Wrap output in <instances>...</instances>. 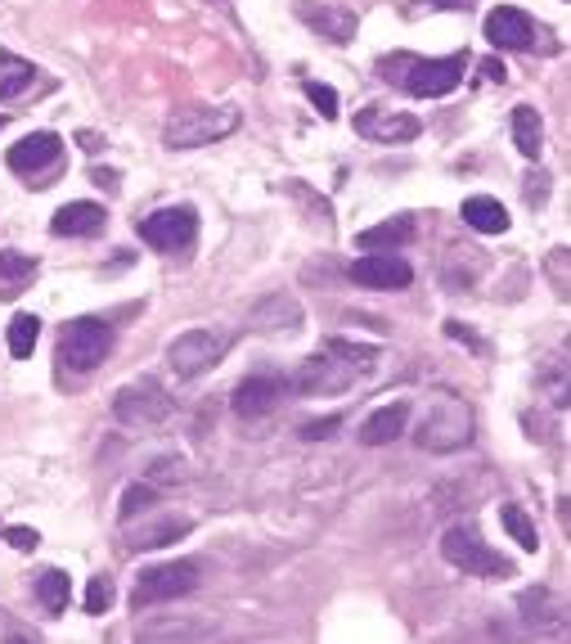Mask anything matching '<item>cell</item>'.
Wrapping results in <instances>:
<instances>
[{"label": "cell", "instance_id": "1", "mask_svg": "<svg viewBox=\"0 0 571 644\" xmlns=\"http://www.w3.org/2000/svg\"><path fill=\"white\" fill-rule=\"evenodd\" d=\"M378 348H360V343H342V338H329V343L307 356L293 374V388L297 393H311V397H337L347 393L365 370H373Z\"/></svg>", "mask_w": 571, "mask_h": 644}, {"label": "cell", "instance_id": "2", "mask_svg": "<svg viewBox=\"0 0 571 644\" xmlns=\"http://www.w3.org/2000/svg\"><path fill=\"white\" fill-rule=\"evenodd\" d=\"M378 72H383L392 86H405V91L418 95V99H441V95H450V91H460L464 72H468V59H464V55H450V59L388 55V59H378Z\"/></svg>", "mask_w": 571, "mask_h": 644}, {"label": "cell", "instance_id": "3", "mask_svg": "<svg viewBox=\"0 0 571 644\" xmlns=\"http://www.w3.org/2000/svg\"><path fill=\"white\" fill-rule=\"evenodd\" d=\"M112 352V329L99 320V316H78L59 329V365L68 374H95Z\"/></svg>", "mask_w": 571, "mask_h": 644}, {"label": "cell", "instance_id": "4", "mask_svg": "<svg viewBox=\"0 0 571 644\" xmlns=\"http://www.w3.org/2000/svg\"><path fill=\"white\" fill-rule=\"evenodd\" d=\"M239 131V113L235 108H180L167 118L163 140L167 149H203L212 140H225Z\"/></svg>", "mask_w": 571, "mask_h": 644}, {"label": "cell", "instance_id": "5", "mask_svg": "<svg viewBox=\"0 0 571 644\" xmlns=\"http://www.w3.org/2000/svg\"><path fill=\"white\" fill-rule=\"evenodd\" d=\"M473 442V410L468 401H460L454 393L437 397L432 410H428V420L418 424V446L424 450H460Z\"/></svg>", "mask_w": 571, "mask_h": 644}, {"label": "cell", "instance_id": "6", "mask_svg": "<svg viewBox=\"0 0 571 644\" xmlns=\"http://www.w3.org/2000/svg\"><path fill=\"white\" fill-rule=\"evenodd\" d=\"M230 343H235L230 329H185L167 348V365L180 378H203L212 365H221V356L230 352Z\"/></svg>", "mask_w": 571, "mask_h": 644}, {"label": "cell", "instance_id": "7", "mask_svg": "<svg viewBox=\"0 0 571 644\" xmlns=\"http://www.w3.org/2000/svg\"><path fill=\"white\" fill-rule=\"evenodd\" d=\"M441 554L460 567V573H473V577H513V563L500 550H490L473 527H450L441 537Z\"/></svg>", "mask_w": 571, "mask_h": 644}, {"label": "cell", "instance_id": "8", "mask_svg": "<svg viewBox=\"0 0 571 644\" xmlns=\"http://www.w3.org/2000/svg\"><path fill=\"white\" fill-rule=\"evenodd\" d=\"M189 590H199V563L194 559H180V563H154L144 567L131 604L135 609H148V604H167V599H185Z\"/></svg>", "mask_w": 571, "mask_h": 644}, {"label": "cell", "instance_id": "9", "mask_svg": "<svg viewBox=\"0 0 571 644\" xmlns=\"http://www.w3.org/2000/svg\"><path fill=\"white\" fill-rule=\"evenodd\" d=\"M171 393L158 384V378H135V384L118 388V397H112V420L122 424H163L171 420Z\"/></svg>", "mask_w": 571, "mask_h": 644}, {"label": "cell", "instance_id": "10", "mask_svg": "<svg viewBox=\"0 0 571 644\" xmlns=\"http://www.w3.org/2000/svg\"><path fill=\"white\" fill-rule=\"evenodd\" d=\"M486 42L495 50H558L549 42V32L540 36V27L513 5H500V10L486 14Z\"/></svg>", "mask_w": 571, "mask_h": 644}, {"label": "cell", "instance_id": "11", "mask_svg": "<svg viewBox=\"0 0 571 644\" xmlns=\"http://www.w3.org/2000/svg\"><path fill=\"white\" fill-rule=\"evenodd\" d=\"M135 231H140V239L148 248H158V253H185L189 244H194V235H199V212L194 208H163L154 216H144Z\"/></svg>", "mask_w": 571, "mask_h": 644}, {"label": "cell", "instance_id": "12", "mask_svg": "<svg viewBox=\"0 0 571 644\" xmlns=\"http://www.w3.org/2000/svg\"><path fill=\"white\" fill-rule=\"evenodd\" d=\"M288 393V378L279 374H252L235 388V414L239 420H265V414H275L279 401Z\"/></svg>", "mask_w": 571, "mask_h": 644}, {"label": "cell", "instance_id": "13", "mask_svg": "<svg viewBox=\"0 0 571 644\" xmlns=\"http://www.w3.org/2000/svg\"><path fill=\"white\" fill-rule=\"evenodd\" d=\"M63 159V140L55 131H36V136H23L14 149H10V172L19 176H41V172H55Z\"/></svg>", "mask_w": 571, "mask_h": 644}, {"label": "cell", "instance_id": "14", "mask_svg": "<svg viewBox=\"0 0 571 644\" xmlns=\"http://www.w3.org/2000/svg\"><path fill=\"white\" fill-rule=\"evenodd\" d=\"M301 325H307V312H301V302L293 293H271V297H261L252 307V329L271 333V338L301 333Z\"/></svg>", "mask_w": 571, "mask_h": 644}, {"label": "cell", "instance_id": "15", "mask_svg": "<svg viewBox=\"0 0 571 644\" xmlns=\"http://www.w3.org/2000/svg\"><path fill=\"white\" fill-rule=\"evenodd\" d=\"M356 284H365V289H405L409 280H414V271H409V261L405 257H396V253H373V257H360V261H352V271H347Z\"/></svg>", "mask_w": 571, "mask_h": 644}, {"label": "cell", "instance_id": "16", "mask_svg": "<svg viewBox=\"0 0 571 644\" xmlns=\"http://www.w3.org/2000/svg\"><path fill=\"white\" fill-rule=\"evenodd\" d=\"M154 523H122V537H127V550H158V546H171L189 532V518H176V514H163V510H148Z\"/></svg>", "mask_w": 571, "mask_h": 644}, {"label": "cell", "instance_id": "17", "mask_svg": "<svg viewBox=\"0 0 571 644\" xmlns=\"http://www.w3.org/2000/svg\"><path fill=\"white\" fill-rule=\"evenodd\" d=\"M356 131L365 140H378V144H401V140H414L418 131V118H409V113H383V108H360L356 118Z\"/></svg>", "mask_w": 571, "mask_h": 644}, {"label": "cell", "instance_id": "18", "mask_svg": "<svg viewBox=\"0 0 571 644\" xmlns=\"http://www.w3.org/2000/svg\"><path fill=\"white\" fill-rule=\"evenodd\" d=\"M297 14H301V23H307L311 32L329 36L333 46L356 42V14L347 5H316V0H307V5H297Z\"/></svg>", "mask_w": 571, "mask_h": 644}, {"label": "cell", "instance_id": "19", "mask_svg": "<svg viewBox=\"0 0 571 644\" xmlns=\"http://www.w3.org/2000/svg\"><path fill=\"white\" fill-rule=\"evenodd\" d=\"M104 221H108V212H104L99 203H68V208L55 212L50 231H55L59 239H91V235L104 231Z\"/></svg>", "mask_w": 571, "mask_h": 644}, {"label": "cell", "instance_id": "20", "mask_svg": "<svg viewBox=\"0 0 571 644\" xmlns=\"http://www.w3.org/2000/svg\"><path fill=\"white\" fill-rule=\"evenodd\" d=\"M405 424H409V406L405 401H388V406H378L369 420H365L360 442L365 446H388V442H396L405 433Z\"/></svg>", "mask_w": 571, "mask_h": 644}, {"label": "cell", "instance_id": "21", "mask_svg": "<svg viewBox=\"0 0 571 644\" xmlns=\"http://www.w3.org/2000/svg\"><path fill=\"white\" fill-rule=\"evenodd\" d=\"M36 63H27L23 55H10V50H0V99H19V95H27L32 86H36Z\"/></svg>", "mask_w": 571, "mask_h": 644}, {"label": "cell", "instance_id": "22", "mask_svg": "<svg viewBox=\"0 0 571 644\" xmlns=\"http://www.w3.org/2000/svg\"><path fill=\"white\" fill-rule=\"evenodd\" d=\"M464 221L473 225L477 235H504L509 231V212L500 199H486V195H473L464 199Z\"/></svg>", "mask_w": 571, "mask_h": 644}, {"label": "cell", "instance_id": "23", "mask_svg": "<svg viewBox=\"0 0 571 644\" xmlns=\"http://www.w3.org/2000/svg\"><path fill=\"white\" fill-rule=\"evenodd\" d=\"M409 239H414V221H409V216H388V221H378V225H369V231L356 235V244L369 248V253H378V248H401V244H409Z\"/></svg>", "mask_w": 571, "mask_h": 644}, {"label": "cell", "instance_id": "24", "mask_svg": "<svg viewBox=\"0 0 571 644\" xmlns=\"http://www.w3.org/2000/svg\"><path fill=\"white\" fill-rule=\"evenodd\" d=\"M513 144L522 149V159H531V163L540 159V144H545V122H540V113L531 108V104H518V108H513Z\"/></svg>", "mask_w": 571, "mask_h": 644}, {"label": "cell", "instance_id": "25", "mask_svg": "<svg viewBox=\"0 0 571 644\" xmlns=\"http://www.w3.org/2000/svg\"><path fill=\"white\" fill-rule=\"evenodd\" d=\"M36 257L27 253H0V297H19L36 280Z\"/></svg>", "mask_w": 571, "mask_h": 644}, {"label": "cell", "instance_id": "26", "mask_svg": "<svg viewBox=\"0 0 571 644\" xmlns=\"http://www.w3.org/2000/svg\"><path fill=\"white\" fill-rule=\"evenodd\" d=\"M32 582H36V599H41V609H46L50 618H59V613L68 609V599H72L68 573H63V567H46V573H36Z\"/></svg>", "mask_w": 571, "mask_h": 644}, {"label": "cell", "instance_id": "27", "mask_svg": "<svg viewBox=\"0 0 571 644\" xmlns=\"http://www.w3.org/2000/svg\"><path fill=\"white\" fill-rule=\"evenodd\" d=\"M518 609H522V618L531 622V627H549V622H558L562 618V604L554 599V590H522V599H518Z\"/></svg>", "mask_w": 571, "mask_h": 644}, {"label": "cell", "instance_id": "28", "mask_svg": "<svg viewBox=\"0 0 571 644\" xmlns=\"http://www.w3.org/2000/svg\"><path fill=\"white\" fill-rule=\"evenodd\" d=\"M36 338H41V320L27 316V312H19V316L10 320V352H14V361H27V356L36 352Z\"/></svg>", "mask_w": 571, "mask_h": 644}, {"label": "cell", "instance_id": "29", "mask_svg": "<svg viewBox=\"0 0 571 644\" xmlns=\"http://www.w3.org/2000/svg\"><path fill=\"white\" fill-rule=\"evenodd\" d=\"M500 518H504V532H509V537H513V541H518L526 554H536V550H540L536 523L526 518V510H522V505H504V514H500Z\"/></svg>", "mask_w": 571, "mask_h": 644}, {"label": "cell", "instance_id": "30", "mask_svg": "<svg viewBox=\"0 0 571 644\" xmlns=\"http://www.w3.org/2000/svg\"><path fill=\"white\" fill-rule=\"evenodd\" d=\"M154 505H158V487H154V482H140V487H127V491H122V510H118V514H122V523H127V518L148 514Z\"/></svg>", "mask_w": 571, "mask_h": 644}, {"label": "cell", "instance_id": "31", "mask_svg": "<svg viewBox=\"0 0 571 644\" xmlns=\"http://www.w3.org/2000/svg\"><path fill=\"white\" fill-rule=\"evenodd\" d=\"M108 604H112V582L108 577H91V586H86V613H108Z\"/></svg>", "mask_w": 571, "mask_h": 644}, {"label": "cell", "instance_id": "32", "mask_svg": "<svg viewBox=\"0 0 571 644\" xmlns=\"http://www.w3.org/2000/svg\"><path fill=\"white\" fill-rule=\"evenodd\" d=\"M307 99L320 108V118H337V91L333 86H324V82H307Z\"/></svg>", "mask_w": 571, "mask_h": 644}, {"label": "cell", "instance_id": "33", "mask_svg": "<svg viewBox=\"0 0 571 644\" xmlns=\"http://www.w3.org/2000/svg\"><path fill=\"white\" fill-rule=\"evenodd\" d=\"M337 429H342V420H337V414H324V420L301 424V437H307V442H324V437H333Z\"/></svg>", "mask_w": 571, "mask_h": 644}, {"label": "cell", "instance_id": "34", "mask_svg": "<svg viewBox=\"0 0 571 644\" xmlns=\"http://www.w3.org/2000/svg\"><path fill=\"white\" fill-rule=\"evenodd\" d=\"M148 478H154V482H180L185 478V460H176V456L171 460H158L154 469H148Z\"/></svg>", "mask_w": 571, "mask_h": 644}, {"label": "cell", "instance_id": "35", "mask_svg": "<svg viewBox=\"0 0 571 644\" xmlns=\"http://www.w3.org/2000/svg\"><path fill=\"white\" fill-rule=\"evenodd\" d=\"M545 199H549V176L531 172V176H526V203H531V208H540Z\"/></svg>", "mask_w": 571, "mask_h": 644}, {"label": "cell", "instance_id": "36", "mask_svg": "<svg viewBox=\"0 0 571 644\" xmlns=\"http://www.w3.org/2000/svg\"><path fill=\"white\" fill-rule=\"evenodd\" d=\"M5 541H10L14 550H23V554H27V550H36V546H41V537H36V532H32V527H5Z\"/></svg>", "mask_w": 571, "mask_h": 644}, {"label": "cell", "instance_id": "37", "mask_svg": "<svg viewBox=\"0 0 571 644\" xmlns=\"http://www.w3.org/2000/svg\"><path fill=\"white\" fill-rule=\"evenodd\" d=\"M418 10H473V0H414V14Z\"/></svg>", "mask_w": 571, "mask_h": 644}, {"label": "cell", "instance_id": "38", "mask_svg": "<svg viewBox=\"0 0 571 644\" xmlns=\"http://www.w3.org/2000/svg\"><path fill=\"white\" fill-rule=\"evenodd\" d=\"M91 176H95V185H99V189H108V195H112V189H118V180H122L118 172H108V167H95Z\"/></svg>", "mask_w": 571, "mask_h": 644}, {"label": "cell", "instance_id": "39", "mask_svg": "<svg viewBox=\"0 0 571 644\" xmlns=\"http://www.w3.org/2000/svg\"><path fill=\"white\" fill-rule=\"evenodd\" d=\"M445 333H450V338H460V343H473V348H481V343H477V333H468L460 320H450V325H445Z\"/></svg>", "mask_w": 571, "mask_h": 644}, {"label": "cell", "instance_id": "40", "mask_svg": "<svg viewBox=\"0 0 571 644\" xmlns=\"http://www.w3.org/2000/svg\"><path fill=\"white\" fill-rule=\"evenodd\" d=\"M481 78H490V82H504V63H500V59H486V63H481Z\"/></svg>", "mask_w": 571, "mask_h": 644}, {"label": "cell", "instance_id": "41", "mask_svg": "<svg viewBox=\"0 0 571 644\" xmlns=\"http://www.w3.org/2000/svg\"><path fill=\"white\" fill-rule=\"evenodd\" d=\"M78 140L86 144V154H99V149H104V136H95V131H82Z\"/></svg>", "mask_w": 571, "mask_h": 644}, {"label": "cell", "instance_id": "42", "mask_svg": "<svg viewBox=\"0 0 571 644\" xmlns=\"http://www.w3.org/2000/svg\"><path fill=\"white\" fill-rule=\"evenodd\" d=\"M0 127H5V113H0Z\"/></svg>", "mask_w": 571, "mask_h": 644}]
</instances>
